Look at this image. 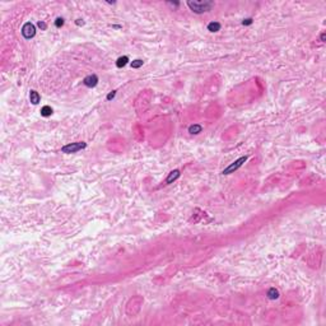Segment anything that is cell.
<instances>
[{
  "label": "cell",
  "instance_id": "cell-5",
  "mask_svg": "<svg viewBox=\"0 0 326 326\" xmlns=\"http://www.w3.org/2000/svg\"><path fill=\"white\" fill-rule=\"evenodd\" d=\"M83 83H84V86H87V87H89V88H93V87L97 86V83H98V77H97L96 74L88 75V77L84 78Z\"/></svg>",
  "mask_w": 326,
  "mask_h": 326
},
{
  "label": "cell",
  "instance_id": "cell-13",
  "mask_svg": "<svg viewBox=\"0 0 326 326\" xmlns=\"http://www.w3.org/2000/svg\"><path fill=\"white\" fill-rule=\"evenodd\" d=\"M142 65H143V60H134L131 62V66H133L134 69H138V68H140Z\"/></svg>",
  "mask_w": 326,
  "mask_h": 326
},
{
  "label": "cell",
  "instance_id": "cell-18",
  "mask_svg": "<svg viewBox=\"0 0 326 326\" xmlns=\"http://www.w3.org/2000/svg\"><path fill=\"white\" fill-rule=\"evenodd\" d=\"M77 24H78V26H79V24H83V20L82 19H78L77 20Z\"/></svg>",
  "mask_w": 326,
  "mask_h": 326
},
{
  "label": "cell",
  "instance_id": "cell-6",
  "mask_svg": "<svg viewBox=\"0 0 326 326\" xmlns=\"http://www.w3.org/2000/svg\"><path fill=\"white\" fill-rule=\"evenodd\" d=\"M179 177H180V171L179 170H175V171L170 172V175H168L167 179H166V184H172L173 181H176Z\"/></svg>",
  "mask_w": 326,
  "mask_h": 326
},
{
  "label": "cell",
  "instance_id": "cell-17",
  "mask_svg": "<svg viewBox=\"0 0 326 326\" xmlns=\"http://www.w3.org/2000/svg\"><path fill=\"white\" fill-rule=\"evenodd\" d=\"M38 27H40V28H42V29H46V23H44V22H40V23H38Z\"/></svg>",
  "mask_w": 326,
  "mask_h": 326
},
{
  "label": "cell",
  "instance_id": "cell-16",
  "mask_svg": "<svg viewBox=\"0 0 326 326\" xmlns=\"http://www.w3.org/2000/svg\"><path fill=\"white\" fill-rule=\"evenodd\" d=\"M252 23V19L251 18H248V19H245L243 20V24H251Z\"/></svg>",
  "mask_w": 326,
  "mask_h": 326
},
{
  "label": "cell",
  "instance_id": "cell-15",
  "mask_svg": "<svg viewBox=\"0 0 326 326\" xmlns=\"http://www.w3.org/2000/svg\"><path fill=\"white\" fill-rule=\"evenodd\" d=\"M115 94H116V92H115V91H112L111 93H108V96H107V99H108V101H110V99H112L113 97H115Z\"/></svg>",
  "mask_w": 326,
  "mask_h": 326
},
{
  "label": "cell",
  "instance_id": "cell-19",
  "mask_svg": "<svg viewBox=\"0 0 326 326\" xmlns=\"http://www.w3.org/2000/svg\"><path fill=\"white\" fill-rule=\"evenodd\" d=\"M321 41H325V33H322V35H321Z\"/></svg>",
  "mask_w": 326,
  "mask_h": 326
},
{
  "label": "cell",
  "instance_id": "cell-9",
  "mask_svg": "<svg viewBox=\"0 0 326 326\" xmlns=\"http://www.w3.org/2000/svg\"><path fill=\"white\" fill-rule=\"evenodd\" d=\"M208 29L210 32H218L219 29H221V23H218V22H211L208 24Z\"/></svg>",
  "mask_w": 326,
  "mask_h": 326
},
{
  "label": "cell",
  "instance_id": "cell-8",
  "mask_svg": "<svg viewBox=\"0 0 326 326\" xmlns=\"http://www.w3.org/2000/svg\"><path fill=\"white\" fill-rule=\"evenodd\" d=\"M266 296H268V298H270V299H277L279 297V292H278V289H275V288H270L268 290V293H266Z\"/></svg>",
  "mask_w": 326,
  "mask_h": 326
},
{
  "label": "cell",
  "instance_id": "cell-2",
  "mask_svg": "<svg viewBox=\"0 0 326 326\" xmlns=\"http://www.w3.org/2000/svg\"><path fill=\"white\" fill-rule=\"evenodd\" d=\"M87 147L86 143L83 142H77V143H71V144H66L61 148V152L62 153H66V154H71V153H77V152L84 149Z\"/></svg>",
  "mask_w": 326,
  "mask_h": 326
},
{
  "label": "cell",
  "instance_id": "cell-10",
  "mask_svg": "<svg viewBox=\"0 0 326 326\" xmlns=\"http://www.w3.org/2000/svg\"><path fill=\"white\" fill-rule=\"evenodd\" d=\"M201 130H203L201 126L195 124V125H191V126H190V128H189V133H190V134H192V135H194V134L196 135V134H199V133H201Z\"/></svg>",
  "mask_w": 326,
  "mask_h": 326
},
{
  "label": "cell",
  "instance_id": "cell-7",
  "mask_svg": "<svg viewBox=\"0 0 326 326\" xmlns=\"http://www.w3.org/2000/svg\"><path fill=\"white\" fill-rule=\"evenodd\" d=\"M29 99H31V102L33 105H37L40 102V99H41V97L38 94V92H36V91H31V93H29Z\"/></svg>",
  "mask_w": 326,
  "mask_h": 326
},
{
  "label": "cell",
  "instance_id": "cell-12",
  "mask_svg": "<svg viewBox=\"0 0 326 326\" xmlns=\"http://www.w3.org/2000/svg\"><path fill=\"white\" fill-rule=\"evenodd\" d=\"M128 61H129V57L128 56H121V57L117 59L116 65H117V68H122V66H125L126 64H128Z\"/></svg>",
  "mask_w": 326,
  "mask_h": 326
},
{
  "label": "cell",
  "instance_id": "cell-14",
  "mask_svg": "<svg viewBox=\"0 0 326 326\" xmlns=\"http://www.w3.org/2000/svg\"><path fill=\"white\" fill-rule=\"evenodd\" d=\"M62 24H64V19H62V18H57L56 22H55V26H56V27H61Z\"/></svg>",
  "mask_w": 326,
  "mask_h": 326
},
{
  "label": "cell",
  "instance_id": "cell-3",
  "mask_svg": "<svg viewBox=\"0 0 326 326\" xmlns=\"http://www.w3.org/2000/svg\"><path fill=\"white\" fill-rule=\"evenodd\" d=\"M246 160H247V157H246V155H245V157H241V158H238L237 160H235V162L232 163V164H229V166H228L226 170H223L222 173H223V175H229V173H233L235 171L238 170V168L242 166V164L246 162Z\"/></svg>",
  "mask_w": 326,
  "mask_h": 326
},
{
  "label": "cell",
  "instance_id": "cell-4",
  "mask_svg": "<svg viewBox=\"0 0 326 326\" xmlns=\"http://www.w3.org/2000/svg\"><path fill=\"white\" fill-rule=\"evenodd\" d=\"M22 35H23V37H24L26 40L33 38V37H35V35H36V27L33 26L31 22L24 23L23 27H22Z\"/></svg>",
  "mask_w": 326,
  "mask_h": 326
},
{
  "label": "cell",
  "instance_id": "cell-1",
  "mask_svg": "<svg viewBox=\"0 0 326 326\" xmlns=\"http://www.w3.org/2000/svg\"><path fill=\"white\" fill-rule=\"evenodd\" d=\"M187 5L194 13L201 14V13H204V12L210 10L214 4L211 1H187Z\"/></svg>",
  "mask_w": 326,
  "mask_h": 326
},
{
  "label": "cell",
  "instance_id": "cell-11",
  "mask_svg": "<svg viewBox=\"0 0 326 326\" xmlns=\"http://www.w3.org/2000/svg\"><path fill=\"white\" fill-rule=\"evenodd\" d=\"M51 113H52V108L50 107V106H44V107L41 108V115L44 117L51 116Z\"/></svg>",
  "mask_w": 326,
  "mask_h": 326
}]
</instances>
